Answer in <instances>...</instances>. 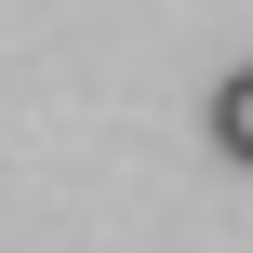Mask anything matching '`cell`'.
Returning a JSON list of instances; mask_svg holds the SVG:
<instances>
[{
	"label": "cell",
	"mask_w": 253,
	"mask_h": 253,
	"mask_svg": "<svg viewBox=\"0 0 253 253\" xmlns=\"http://www.w3.org/2000/svg\"><path fill=\"white\" fill-rule=\"evenodd\" d=\"M213 147L253 173V67H227V80H213Z\"/></svg>",
	"instance_id": "1"
}]
</instances>
